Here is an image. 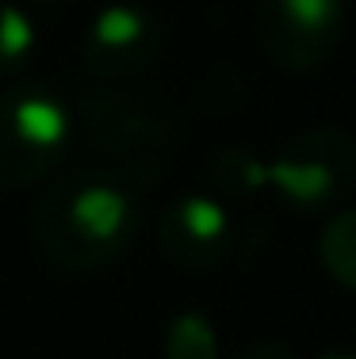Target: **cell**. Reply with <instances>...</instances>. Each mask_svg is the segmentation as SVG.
I'll list each match as a JSON object with an SVG mask.
<instances>
[{"instance_id":"cell-1","label":"cell","mask_w":356,"mask_h":359,"mask_svg":"<svg viewBox=\"0 0 356 359\" xmlns=\"http://www.w3.org/2000/svg\"><path fill=\"white\" fill-rule=\"evenodd\" d=\"M138 222V191L104 168L84 165L46 184L31 218V237L50 268L84 276L131 249Z\"/></svg>"},{"instance_id":"cell-2","label":"cell","mask_w":356,"mask_h":359,"mask_svg":"<svg viewBox=\"0 0 356 359\" xmlns=\"http://www.w3.org/2000/svg\"><path fill=\"white\" fill-rule=\"evenodd\" d=\"M73 126H81L84 153L96 168L119 176L134 191L157 184L173 165L180 118L161 96L126 88L123 81H96L77 96Z\"/></svg>"},{"instance_id":"cell-3","label":"cell","mask_w":356,"mask_h":359,"mask_svg":"<svg viewBox=\"0 0 356 359\" xmlns=\"http://www.w3.org/2000/svg\"><path fill=\"white\" fill-rule=\"evenodd\" d=\"M73 111L50 84L0 92V187H35L62 168L73 142Z\"/></svg>"},{"instance_id":"cell-4","label":"cell","mask_w":356,"mask_h":359,"mask_svg":"<svg viewBox=\"0 0 356 359\" xmlns=\"http://www.w3.org/2000/svg\"><path fill=\"white\" fill-rule=\"evenodd\" d=\"M268 187L291 215L341 210L356 191V142L337 126H310L268 161Z\"/></svg>"},{"instance_id":"cell-5","label":"cell","mask_w":356,"mask_h":359,"mask_svg":"<svg viewBox=\"0 0 356 359\" xmlns=\"http://www.w3.org/2000/svg\"><path fill=\"white\" fill-rule=\"evenodd\" d=\"M345 0H253V31L276 65L318 69L345 39Z\"/></svg>"},{"instance_id":"cell-6","label":"cell","mask_w":356,"mask_h":359,"mask_svg":"<svg viewBox=\"0 0 356 359\" xmlns=\"http://www.w3.org/2000/svg\"><path fill=\"white\" fill-rule=\"evenodd\" d=\"M161 46H165V27L157 15L131 0H115L100 8L96 20L88 23L81 57L96 81H131L157 62Z\"/></svg>"},{"instance_id":"cell-7","label":"cell","mask_w":356,"mask_h":359,"mask_svg":"<svg viewBox=\"0 0 356 359\" xmlns=\"http://www.w3.org/2000/svg\"><path fill=\"white\" fill-rule=\"evenodd\" d=\"M157 249L180 271H211L234 249V222L223 199L192 191L169 203L157 222Z\"/></svg>"},{"instance_id":"cell-8","label":"cell","mask_w":356,"mask_h":359,"mask_svg":"<svg viewBox=\"0 0 356 359\" xmlns=\"http://www.w3.org/2000/svg\"><path fill=\"white\" fill-rule=\"evenodd\" d=\"M207 184L215 199L242 203L249 195L268 187V161H261L249 145H226L215 149V157L207 161Z\"/></svg>"},{"instance_id":"cell-9","label":"cell","mask_w":356,"mask_h":359,"mask_svg":"<svg viewBox=\"0 0 356 359\" xmlns=\"http://www.w3.org/2000/svg\"><path fill=\"white\" fill-rule=\"evenodd\" d=\"M318 260L334 283L356 290V207L334 210V218L322 226Z\"/></svg>"},{"instance_id":"cell-10","label":"cell","mask_w":356,"mask_h":359,"mask_svg":"<svg viewBox=\"0 0 356 359\" xmlns=\"http://www.w3.org/2000/svg\"><path fill=\"white\" fill-rule=\"evenodd\" d=\"M39 35L31 27V15L12 0H0V76L20 73L31 62Z\"/></svg>"},{"instance_id":"cell-11","label":"cell","mask_w":356,"mask_h":359,"mask_svg":"<svg viewBox=\"0 0 356 359\" xmlns=\"http://www.w3.org/2000/svg\"><path fill=\"white\" fill-rule=\"evenodd\" d=\"M165 359H218L215 329L203 313H176L165 329Z\"/></svg>"},{"instance_id":"cell-12","label":"cell","mask_w":356,"mask_h":359,"mask_svg":"<svg viewBox=\"0 0 356 359\" xmlns=\"http://www.w3.org/2000/svg\"><path fill=\"white\" fill-rule=\"evenodd\" d=\"M245 100V81L237 76V69L230 65H215L211 73H203V81L196 84V107L207 115L218 111H234Z\"/></svg>"},{"instance_id":"cell-13","label":"cell","mask_w":356,"mask_h":359,"mask_svg":"<svg viewBox=\"0 0 356 359\" xmlns=\"http://www.w3.org/2000/svg\"><path fill=\"white\" fill-rule=\"evenodd\" d=\"M237 359H295V352H287L284 344H276V340H257V344H249Z\"/></svg>"},{"instance_id":"cell-14","label":"cell","mask_w":356,"mask_h":359,"mask_svg":"<svg viewBox=\"0 0 356 359\" xmlns=\"http://www.w3.org/2000/svg\"><path fill=\"white\" fill-rule=\"evenodd\" d=\"M318 359H356V352H352V348H326Z\"/></svg>"},{"instance_id":"cell-15","label":"cell","mask_w":356,"mask_h":359,"mask_svg":"<svg viewBox=\"0 0 356 359\" xmlns=\"http://www.w3.org/2000/svg\"><path fill=\"white\" fill-rule=\"evenodd\" d=\"M35 4H58V0H35Z\"/></svg>"}]
</instances>
